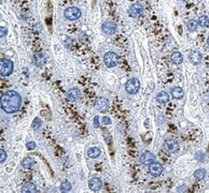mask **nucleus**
I'll return each instance as SVG.
<instances>
[{"mask_svg":"<svg viewBox=\"0 0 209 193\" xmlns=\"http://www.w3.org/2000/svg\"><path fill=\"white\" fill-rule=\"evenodd\" d=\"M116 29H118V26L113 22H104L101 26L102 32L106 35H113L116 32Z\"/></svg>","mask_w":209,"mask_h":193,"instance_id":"1a4fd4ad","label":"nucleus"},{"mask_svg":"<svg viewBox=\"0 0 209 193\" xmlns=\"http://www.w3.org/2000/svg\"><path fill=\"white\" fill-rule=\"evenodd\" d=\"M0 30H1V38L5 37V36H7V32H8L7 28L3 27V26H1V28H0Z\"/></svg>","mask_w":209,"mask_h":193,"instance_id":"c85d7f7f","label":"nucleus"},{"mask_svg":"<svg viewBox=\"0 0 209 193\" xmlns=\"http://www.w3.org/2000/svg\"><path fill=\"white\" fill-rule=\"evenodd\" d=\"M155 160H156V157L150 151H144L139 158V162L141 164H143V165H150Z\"/></svg>","mask_w":209,"mask_h":193,"instance_id":"0eeeda50","label":"nucleus"},{"mask_svg":"<svg viewBox=\"0 0 209 193\" xmlns=\"http://www.w3.org/2000/svg\"><path fill=\"white\" fill-rule=\"evenodd\" d=\"M94 126H95L96 128L99 127V117H98V116H95V117H94Z\"/></svg>","mask_w":209,"mask_h":193,"instance_id":"c756f323","label":"nucleus"},{"mask_svg":"<svg viewBox=\"0 0 209 193\" xmlns=\"http://www.w3.org/2000/svg\"><path fill=\"white\" fill-rule=\"evenodd\" d=\"M198 25L202 26V27H209V19L206 15H202L198 17L197 21Z\"/></svg>","mask_w":209,"mask_h":193,"instance_id":"5701e85b","label":"nucleus"},{"mask_svg":"<svg viewBox=\"0 0 209 193\" xmlns=\"http://www.w3.org/2000/svg\"><path fill=\"white\" fill-rule=\"evenodd\" d=\"M5 159H7V152H5V150L0 149V162L3 163L5 161Z\"/></svg>","mask_w":209,"mask_h":193,"instance_id":"a878e982","label":"nucleus"},{"mask_svg":"<svg viewBox=\"0 0 209 193\" xmlns=\"http://www.w3.org/2000/svg\"><path fill=\"white\" fill-rule=\"evenodd\" d=\"M40 127H41V121H40V119L36 118V119L34 120V122H33V128L35 129V130H37V129H39Z\"/></svg>","mask_w":209,"mask_h":193,"instance_id":"cd10ccee","label":"nucleus"},{"mask_svg":"<svg viewBox=\"0 0 209 193\" xmlns=\"http://www.w3.org/2000/svg\"><path fill=\"white\" fill-rule=\"evenodd\" d=\"M88 188L91 189L92 191H94V192L99 191L102 188V180L100 178H98V177H93L88 181Z\"/></svg>","mask_w":209,"mask_h":193,"instance_id":"9b49d317","label":"nucleus"},{"mask_svg":"<svg viewBox=\"0 0 209 193\" xmlns=\"http://www.w3.org/2000/svg\"><path fill=\"white\" fill-rule=\"evenodd\" d=\"M102 124H111V120H110L109 117H104V119H102Z\"/></svg>","mask_w":209,"mask_h":193,"instance_id":"7c9ffc66","label":"nucleus"},{"mask_svg":"<svg viewBox=\"0 0 209 193\" xmlns=\"http://www.w3.org/2000/svg\"><path fill=\"white\" fill-rule=\"evenodd\" d=\"M95 107L101 113H106L109 108V101L106 98H97L95 101Z\"/></svg>","mask_w":209,"mask_h":193,"instance_id":"9d476101","label":"nucleus"},{"mask_svg":"<svg viewBox=\"0 0 209 193\" xmlns=\"http://www.w3.org/2000/svg\"><path fill=\"white\" fill-rule=\"evenodd\" d=\"M163 165L161 163H158V162H155L154 161L153 163H151L150 165H149V168H148V172H149V174L151 175V176H153V177H158V176H160L161 174L163 173Z\"/></svg>","mask_w":209,"mask_h":193,"instance_id":"423d86ee","label":"nucleus"},{"mask_svg":"<svg viewBox=\"0 0 209 193\" xmlns=\"http://www.w3.org/2000/svg\"><path fill=\"white\" fill-rule=\"evenodd\" d=\"M100 154H101V151H100V149L98 147H91L87 150V156L92 159L98 158L100 156Z\"/></svg>","mask_w":209,"mask_h":193,"instance_id":"412c9836","label":"nucleus"},{"mask_svg":"<svg viewBox=\"0 0 209 193\" xmlns=\"http://www.w3.org/2000/svg\"><path fill=\"white\" fill-rule=\"evenodd\" d=\"M71 189H72L71 185H70V182H68V181H65V182H63V184L61 185V191H62V192H69Z\"/></svg>","mask_w":209,"mask_h":193,"instance_id":"393cba45","label":"nucleus"},{"mask_svg":"<svg viewBox=\"0 0 209 193\" xmlns=\"http://www.w3.org/2000/svg\"><path fill=\"white\" fill-rule=\"evenodd\" d=\"M140 88V82L137 80L136 77H132L126 82L125 84V89L128 93L130 94H135L138 92Z\"/></svg>","mask_w":209,"mask_h":193,"instance_id":"20e7f679","label":"nucleus"},{"mask_svg":"<svg viewBox=\"0 0 209 193\" xmlns=\"http://www.w3.org/2000/svg\"><path fill=\"white\" fill-rule=\"evenodd\" d=\"M179 191L181 192V191H183V187H180V189H179Z\"/></svg>","mask_w":209,"mask_h":193,"instance_id":"473e14b6","label":"nucleus"},{"mask_svg":"<svg viewBox=\"0 0 209 193\" xmlns=\"http://www.w3.org/2000/svg\"><path fill=\"white\" fill-rule=\"evenodd\" d=\"M0 104H1V110L3 112H5L7 114H14L21 108L22 96L16 91L9 90L1 96Z\"/></svg>","mask_w":209,"mask_h":193,"instance_id":"f257e3e1","label":"nucleus"},{"mask_svg":"<svg viewBox=\"0 0 209 193\" xmlns=\"http://www.w3.org/2000/svg\"><path fill=\"white\" fill-rule=\"evenodd\" d=\"M156 100L158 101V103L161 104H166L169 101V94L166 91H160L156 96Z\"/></svg>","mask_w":209,"mask_h":193,"instance_id":"dca6fc26","label":"nucleus"},{"mask_svg":"<svg viewBox=\"0 0 209 193\" xmlns=\"http://www.w3.org/2000/svg\"><path fill=\"white\" fill-rule=\"evenodd\" d=\"M36 146H37V144H36L35 142H28L27 144H26V147H27V149L28 150H34L36 148Z\"/></svg>","mask_w":209,"mask_h":193,"instance_id":"bb28decb","label":"nucleus"},{"mask_svg":"<svg viewBox=\"0 0 209 193\" xmlns=\"http://www.w3.org/2000/svg\"><path fill=\"white\" fill-rule=\"evenodd\" d=\"M197 26H198L197 21H195V19H190V21H189V23H188L189 31H191V32L195 31V30L197 29Z\"/></svg>","mask_w":209,"mask_h":193,"instance_id":"b1692460","label":"nucleus"},{"mask_svg":"<svg viewBox=\"0 0 209 193\" xmlns=\"http://www.w3.org/2000/svg\"><path fill=\"white\" fill-rule=\"evenodd\" d=\"M207 45H208V47H209V37L207 38Z\"/></svg>","mask_w":209,"mask_h":193,"instance_id":"2f4dec72","label":"nucleus"},{"mask_svg":"<svg viewBox=\"0 0 209 193\" xmlns=\"http://www.w3.org/2000/svg\"><path fill=\"white\" fill-rule=\"evenodd\" d=\"M34 165H35V160L33 158H30V157H27V158H25L22 161V166L24 168H26V170H29Z\"/></svg>","mask_w":209,"mask_h":193,"instance_id":"aec40b11","label":"nucleus"},{"mask_svg":"<svg viewBox=\"0 0 209 193\" xmlns=\"http://www.w3.org/2000/svg\"><path fill=\"white\" fill-rule=\"evenodd\" d=\"M81 96V91L78 88H71L70 90H68L67 92V99L71 102H76L80 99Z\"/></svg>","mask_w":209,"mask_h":193,"instance_id":"ddd939ff","label":"nucleus"},{"mask_svg":"<svg viewBox=\"0 0 209 193\" xmlns=\"http://www.w3.org/2000/svg\"><path fill=\"white\" fill-rule=\"evenodd\" d=\"M0 74L2 77H5V76H9L12 74L14 69V64L11 60L8 59H3L1 60V66H0Z\"/></svg>","mask_w":209,"mask_h":193,"instance_id":"f03ea898","label":"nucleus"},{"mask_svg":"<svg viewBox=\"0 0 209 193\" xmlns=\"http://www.w3.org/2000/svg\"><path fill=\"white\" fill-rule=\"evenodd\" d=\"M142 12H143V9H142L141 5H134L129 9V11H128V15H129L130 17H133V19H137V17H139V16L141 15Z\"/></svg>","mask_w":209,"mask_h":193,"instance_id":"4468645a","label":"nucleus"},{"mask_svg":"<svg viewBox=\"0 0 209 193\" xmlns=\"http://www.w3.org/2000/svg\"><path fill=\"white\" fill-rule=\"evenodd\" d=\"M206 176V170L204 168H198L194 172V178L196 180H203Z\"/></svg>","mask_w":209,"mask_h":193,"instance_id":"4be33fe9","label":"nucleus"},{"mask_svg":"<svg viewBox=\"0 0 209 193\" xmlns=\"http://www.w3.org/2000/svg\"><path fill=\"white\" fill-rule=\"evenodd\" d=\"M47 62V57L43 53H38L35 55V64L38 67H43Z\"/></svg>","mask_w":209,"mask_h":193,"instance_id":"2eb2a0df","label":"nucleus"},{"mask_svg":"<svg viewBox=\"0 0 209 193\" xmlns=\"http://www.w3.org/2000/svg\"><path fill=\"white\" fill-rule=\"evenodd\" d=\"M172 96L174 99H181L182 96H184V91L181 87H175L172 89Z\"/></svg>","mask_w":209,"mask_h":193,"instance_id":"6ab92c4d","label":"nucleus"},{"mask_svg":"<svg viewBox=\"0 0 209 193\" xmlns=\"http://www.w3.org/2000/svg\"><path fill=\"white\" fill-rule=\"evenodd\" d=\"M22 192L23 193H36L37 192V187L35 186V184H33V182H28V184L24 185L23 187H22Z\"/></svg>","mask_w":209,"mask_h":193,"instance_id":"f3484780","label":"nucleus"},{"mask_svg":"<svg viewBox=\"0 0 209 193\" xmlns=\"http://www.w3.org/2000/svg\"><path fill=\"white\" fill-rule=\"evenodd\" d=\"M170 59H172V63L180 64V63H182V61H183V56H182V54L180 53V52H174V53L172 54V56H170Z\"/></svg>","mask_w":209,"mask_h":193,"instance_id":"a211bd4d","label":"nucleus"},{"mask_svg":"<svg viewBox=\"0 0 209 193\" xmlns=\"http://www.w3.org/2000/svg\"><path fill=\"white\" fill-rule=\"evenodd\" d=\"M119 57L113 52H108L104 55V62L108 68H113L118 64Z\"/></svg>","mask_w":209,"mask_h":193,"instance_id":"39448f33","label":"nucleus"},{"mask_svg":"<svg viewBox=\"0 0 209 193\" xmlns=\"http://www.w3.org/2000/svg\"><path fill=\"white\" fill-rule=\"evenodd\" d=\"M203 56L200 54V52L198 51H192L190 54H189V60L192 64H200L202 62Z\"/></svg>","mask_w":209,"mask_h":193,"instance_id":"f8f14e48","label":"nucleus"},{"mask_svg":"<svg viewBox=\"0 0 209 193\" xmlns=\"http://www.w3.org/2000/svg\"><path fill=\"white\" fill-rule=\"evenodd\" d=\"M181 1H186V0H181Z\"/></svg>","mask_w":209,"mask_h":193,"instance_id":"72a5a7b5","label":"nucleus"},{"mask_svg":"<svg viewBox=\"0 0 209 193\" xmlns=\"http://www.w3.org/2000/svg\"><path fill=\"white\" fill-rule=\"evenodd\" d=\"M179 148L178 142L176 140H172V138H168V140H165L164 142V149L166 150L167 152H176Z\"/></svg>","mask_w":209,"mask_h":193,"instance_id":"6e6552de","label":"nucleus"},{"mask_svg":"<svg viewBox=\"0 0 209 193\" xmlns=\"http://www.w3.org/2000/svg\"><path fill=\"white\" fill-rule=\"evenodd\" d=\"M81 10L77 7H69L65 10L64 15L69 21H77L81 17Z\"/></svg>","mask_w":209,"mask_h":193,"instance_id":"7ed1b4c3","label":"nucleus"}]
</instances>
